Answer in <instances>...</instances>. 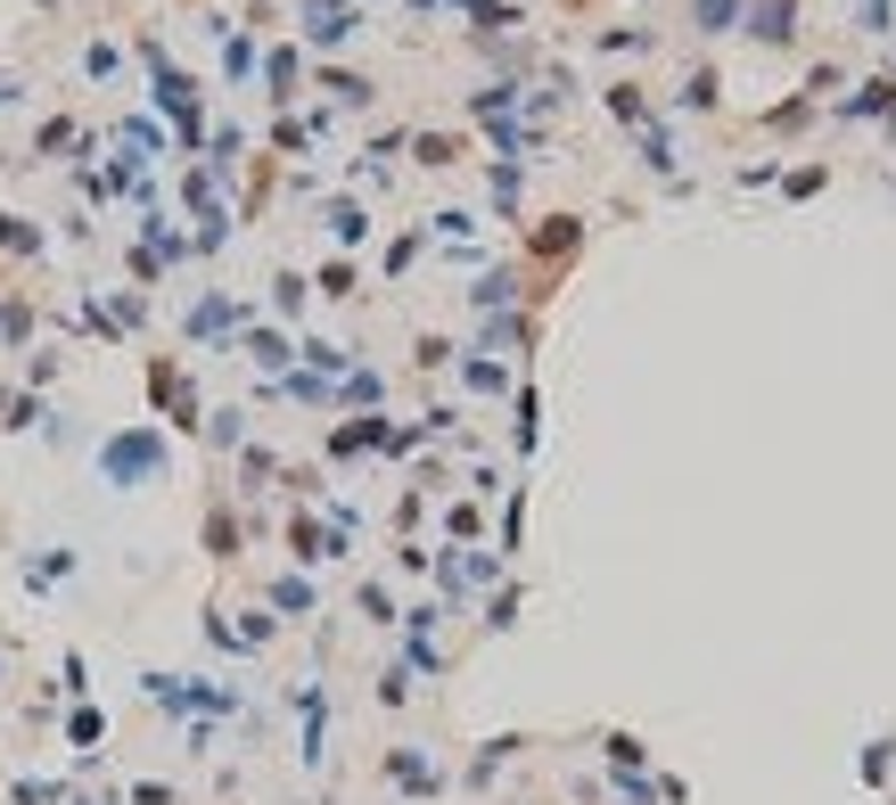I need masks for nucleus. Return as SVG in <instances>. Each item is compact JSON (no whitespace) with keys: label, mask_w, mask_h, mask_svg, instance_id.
Here are the masks:
<instances>
[{"label":"nucleus","mask_w":896,"mask_h":805,"mask_svg":"<svg viewBox=\"0 0 896 805\" xmlns=\"http://www.w3.org/2000/svg\"><path fill=\"white\" fill-rule=\"evenodd\" d=\"M149 469H165V436L132 428V436L108 444V477H116V485H132V477H149Z\"/></svg>","instance_id":"f257e3e1"},{"label":"nucleus","mask_w":896,"mask_h":805,"mask_svg":"<svg viewBox=\"0 0 896 805\" xmlns=\"http://www.w3.org/2000/svg\"><path fill=\"white\" fill-rule=\"evenodd\" d=\"M297 82H305V50H297V41H272V50H263V99L288 108V99H297Z\"/></svg>","instance_id":"f03ea898"},{"label":"nucleus","mask_w":896,"mask_h":805,"mask_svg":"<svg viewBox=\"0 0 896 805\" xmlns=\"http://www.w3.org/2000/svg\"><path fill=\"white\" fill-rule=\"evenodd\" d=\"M576 247H585V222H576V215H544V230L527 239V256H544V264H568Z\"/></svg>","instance_id":"7ed1b4c3"},{"label":"nucleus","mask_w":896,"mask_h":805,"mask_svg":"<svg viewBox=\"0 0 896 805\" xmlns=\"http://www.w3.org/2000/svg\"><path fill=\"white\" fill-rule=\"evenodd\" d=\"M312 82H321V91L338 99V108H379V82H370V74H354V67H321Z\"/></svg>","instance_id":"20e7f679"},{"label":"nucleus","mask_w":896,"mask_h":805,"mask_svg":"<svg viewBox=\"0 0 896 805\" xmlns=\"http://www.w3.org/2000/svg\"><path fill=\"white\" fill-rule=\"evenodd\" d=\"M839 116H847V123H864V116H888V123H896V82H888V74L856 82V99H839Z\"/></svg>","instance_id":"39448f33"},{"label":"nucleus","mask_w":896,"mask_h":805,"mask_svg":"<svg viewBox=\"0 0 896 805\" xmlns=\"http://www.w3.org/2000/svg\"><path fill=\"white\" fill-rule=\"evenodd\" d=\"M354 26H362L354 9H312V17H305V41H312V50H346Z\"/></svg>","instance_id":"423d86ee"},{"label":"nucleus","mask_w":896,"mask_h":805,"mask_svg":"<svg viewBox=\"0 0 896 805\" xmlns=\"http://www.w3.org/2000/svg\"><path fill=\"white\" fill-rule=\"evenodd\" d=\"M675 108L716 116V108H724V74H716V67H691V74H683V91H675Z\"/></svg>","instance_id":"0eeeda50"},{"label":"nucleus","mask_w":896,"mask_h":805,"mask_svg":"<svg viewBox=\"0 0 896 805\" xmlns=\"http://www.w3.org/2000/svg\"><path fill=\"white\" fill-rule=\"evenodd\" d=\"M411 157H420L428 173H445V165L469 157V140H461V132H411Z\"/></svg>","instance_id":"6e6552de"},{"label":"nucleus","mask_w":896,"mask_h":805,"mask_svg":"<svg viewBox=\"0 0 896 805\" xmlns=\"http://www.w3.org/2000/svg\"><path fill=\"white\" fill-rule=\"evenodd\" d=\"M600 99H609V116H617V123H634V132H650V123H658V116H650V99H641V82H609Z\"/></svg>","instance_id":"1a4fd4ad"},{"label":"nucleus","mask_w":896,"mask_h":805,"mask_svg":"<svg viewBox=\"0 0 896 805\" xmlns=\"http://www.w3.org/2000/svg\"><path fill=\"white\" fill-rule=\"evenodd\" d=\"M469 9V26L477 33H510V26H527V17H518V0H461Z\"/></svg>","instance_id":"9d476101"},{"label":"nucleus","mask_w":896,"mask_h":805,"mask_svg":"<svg viewBox=\"0 0 896 805\" xmlns=\"http://www.w3.org/2000/svg\"><path fill=\"white\" fill-rule=\"evenodd\" d=\"M67 148H82V123H74V116H50V123L33 132V157H67Z\"/></svg>","instance_id":"9b49d317"},{"label":"nucleus","mask_w":896,"mask_h":805,"mask_svg":"<svg viewBox=\"0 0 896 805\" xmlns=\"http://www.w3.org/2000/svg\"><path fill=\"white\" fill-rule=\"evenodd\" d=\"M691 26L699 33H733L740 26V0H691Z\"/></svg>","instance_id":"f8f14e48"},{"label":"nucleus","mask_w":896,"mask_h":805,"mask_svg":"<svg viewBox=\"0 0 896 805\" xmlns=\"http://www.w3.org/2000/svg\"><path fill=\"white\" fill-rule=\"evenodd\" d=\"M329 230H338V239L354 247V239H370V215H362L354 198H329Z\"/></svg>","instance_id":"ddd939ff"},{"label":"nucleus","mask_w":896,"mask_h":805,"mask_svg":"<svg viewBox=\"0 0 896 805\" xmlns=\"http://www.w3.org/2000/svg\"><path fill=\"white\" fill-rule=\"evenodd\" d=\"M0 247H9V256H41V230L26 215H0Z\"/></svg>","instance_id":"4468645a"},{"label":"nucleus","mask_w":896,"mask_h":805,"mask_svg":"<svg viewBox=\"0 0 896 805\" xmlns=\"http://www.w3.org/2000/svg\"><path fill=\"white\" fill-rule=\"evenodd\" d=\"M600 50H609V58H641V50H650V26H609V33H600Z\"/></svg>","instance_id":"2eb2a0df"},{"label":"nucleus","mask_w":896,"mask_h":805,"mask_svg":"<svg viewBox=\"0 0 896 805\" xmlns=\"http://www.w3.org/2000/svg\"><path fill=\"white\" fill-rule=\"evenodd\" d=\"M387 781H404V789H436V765H420V756H387Z\"/></svg>","instance_id":"dca6fc26"},{"label":"nucleus","mask_w":896,"mask_h":805,"mask_svg":"<svg viewBox=\"0 0 896 805\" xmlns=\"http://www.w3.org/2000/svg\"><path fill=\"white\" fill-rule=\"evenodd\" d=\"M206 543H215V559H231V550H239V518H206Z\"/></svg>","instance_id":"f3484780"},{"label":"nucleus","mask_w":896,"mask_h":805,"mask_svg":"<svg viewBox=\"0 0 896 805\" xmlns=\"http://www.w3.org/2000/svg\"><path fill=\"white\" fill-rule=\"evenodd\" d=\"M272 148H288V157H297V148H312V123H297V116H280V123H272Z\"/></svg>","instance_id":"a211bd4d"},{"label":"nucleus","mask_w":896,"mask_h":805,"mask_svg":"<svg viewBox=\"0 0 896 805\" xmlns=\"http://www.w3.org/2000/svg\"><path fill=\"white\" fill-rule=\"evenodd\" d=\"M321 296H354V264H346V256L321 264Z\"/></svg>","instance_id":"6ab92c4d"},{"label":"nucleus","mask_w":896,"mask_h":805,"mask_svg":"<svg viewBox=\"0 0 896 805\" xmlns=\"http://www.w3.org/2000/svg\"><path fill=\"white\" fill-rule=\"evenodd\" d=\"M823 181H830V165H798V173H789V198H815Z\"/></svg>","instance_id":"aec40b11"},{"label":"nucleus","mask_w":896,"mask_h":805,"mask_svg":"<svg viewBox=\"0 0 896 805\" xmlns=\"http://www.w3.org/2000/svg\"><path fill=\"white\" fill-rule=\"evenodd\" d=\"M272 288H280V312H305V271H280Z\"/></svg>","instance_id":"412c9836"},{"label":"nucleus","mask_w":896,"mask_h":805,"mask_svg":"<svg viewBox=\"0 0 896 805\" xmlns=\"http://www.w3.org/2000/svg\"><path fill=\"white\" fill-rule=\"evenodd\" d=\"M362 608H370V625H395V600H387L379 584H362Z\"/></svg>","instance_id":"4be33fe9"},{"label":"nucleus","mask_w":896,"mask_h":805,"mask_svg":"<svg viewBox=\"0 0 896 805\" xmlns=\"http://www.w3.org/2000/svg\"><path fill=\"white\" fill-rule=\"evenodd\" d=\"M17 99H26V91H17V74H0V108H17Z\"/></svg>","instance_id":"5701e85b"}]
</instances>
